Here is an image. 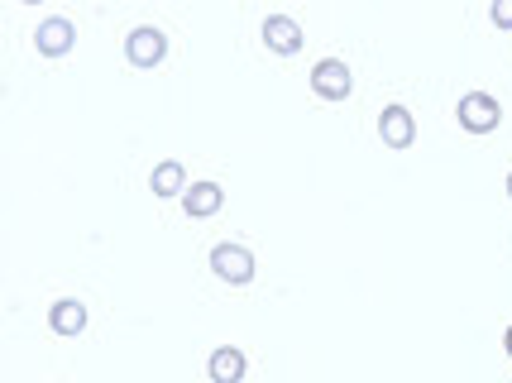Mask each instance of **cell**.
Masks as SVG:
<instances>
[{
	"label": "cell",
	"mask_w": 512,
	"mask_h": 383,
	"mask_svg": "<svg viewBox=\"0 0 512 383\" xmlns=\"http://www.w3.org/2000/svg\"><path fill=\"white\" fill-rule=\"evenodd\" d=\"M460 125H465L469 135H489V130H498V120H503V106H498V96H489V91H469V96H460Z\"/></svg>",
	"instance_id": "1"
},
{
	"label": "cell",
	"mask_w": 512,
	"mask_h": 383,
	"mask_svg": "<svg viewBox=\"0 0 512 383\" xmlns=\"http://www.w3.org/2000/svg\"><path fill=\"white\" fill-rule=\"evenodd\" d=\"M125 58H130L134 68H158L168 58V34L158 24H139L130 39H125Z\"/></svg>",
	"instance_id": "2"
},
{
	"label": "cell",
	"mask_w": 512,
	"mask_h": 383,
	"mask_svg": "<svg viewBox=\"0 0 512 383\" xmlns=\"http://www.w3.org/2000/svg\"><path fill=\"white\" fill-rule=\"evenodd\" d=\"M312 91L321 101H345V96L355 91V77H350V68H345L340 58H321L312 68Z\"/></svg>",
	"instance_id": "3"
},
{
	"label": "cell",
	"mask_w": 512,
	"mask_h": 383,
	"mask_svg": "<svg viewBox=\"0 0 512 383\" xmlns=\"http://www.w3.org/2000/svg\"><path fill=\"white\" fill-rule=\"evenodd\" d=\"M211 273L240 288V283L254 278V254H249L245 245H216L211 249Z\"/></svg>",
	"instance_id": "4"
},
{
	"label": "cell",
	"mask_w": 512,
	"mask_h": 383,
	"mask_svg": "<svg viewBox=\"0 0 512 383\" xmlns=\"http://www.w3.org/2000/svg\"><path fill=\"white\" fill-rule=\"evenodd\" d=\"M379 135H383L388 149H412V139H417V120H412L407 106H388V111L379 115Z\"/></svg>",
	"instance_id": "5"
},
{
	"label": "cell",
	"mask_w": 512,
	"mask_h": 383,
	"mask_svg": "<svg viewBox=\"0 0 512 383\" xmlns=\"http://www.w3.org/2000/svg\"><path fill=\"white\" fill-rule=\"evenodd\" d=\"M34 44H39V53H44V58H63V53H72V44H77V29H72V20L53 15V20L39 24Z\"/></svg>",
	"instance_id": "6"
},
{
	"label": "cell",
	"mask_w": 512,
	"mask_h": 383,
	"mask_svg": "<svg viewBox=\"0 0 512 383\" xmlns=\"http://www.w3.org/2000/svg\"><path fill=\"white\" fill-rule=\"evenodd\" d=\"M264 44L273 48V53L292 58V53L302 48V24L292 20V15H268L264 20Z\"/></svg>",
	"instance_id": "7"
},
{
	"label": "cell",
	"mask_w": 512,
	"mask_h": 383,
	"mask_svg": "<svg viewBox=\"0 0 512 383\" xmlns=\"http://www.w3.org/2000/svg\"><path fill=\"white\" fill-rule=\"evenodd\" d=\"M245 350H235V345H221L216 355H211V364H206V374H211V383H245Z\"/></svg>",
	"instance_id": "8"
},
{
	"label": "cell",
	"mask_w": 512,
	"mask_h": 383,
	"mask_svg": "<svg viewBox=\"0 0 512 383\" xmlns=\"http://www.w3.org/2000/svg\"><path fill=\"white\" fill-rule=\"evenodd\" d=\"M182 206H187L192 221H206V216H216V211L225 206V192L216 187V182H192L187 197H182Z\"/></svg>",
	"instance_id": "9"
},
{
	"label": "cell",
	"mask_w": 512,
	"mask_h": 383,
	"mask_svg": "<svg viewBox=\"0 0 512 383\" xmlns=\"http://www.w3.org/2000/svg\"><path fill=\"white\" fill-rule=\"evenodd\" d=\"M48 326H53L58 336H82V331H87V307H82L77 297H58L53 312H48Z\"/></svg>",
	"instance_id": "10"
},
{
	"label": "cell",
	"mask_w": 512,
	"mask_h": 383,
	"mask_svg": "<svg viewBox=\"0 0 512 383\" xmlns=\"http://www.w3.org/2000/svg\"><path fill=\"white\" fill-rule=\"evenodd\" d=\"M149 187H154V197H187V173H182L178 158H163L154 168V178H149Z\"/></svg>",
	"instance_id": "11"
},
{
	"label": "cell",
	"mask_w": 512,
	"mask_h": 383,
	"mask_svg": "<svg viewBox=\"0 0 512 383\" xmlns=\"http://www.w3.org/2000/svg\"><path fill=\"white\" fill-rule=\"evenodd\" d=\"M489 15H493V24H498V29H512V0H498Z\"/></svg>",
	"instance_id": "12"
},
{
	"label": "cell",
	"mask_w": 512,
	"mask_h": 383,
	"mask_svg": "<svg viewBox=\"0 0 512 383\" xmlns=\"http://www.w3.org/2000/svg\"><path fill=\"white\" fill-rule=\"evenodd\" d=\"M503 345H508V355H512V326H508V336H503Z\"/></svg>",
	"instance_id": "13"
},
{
	"label": "cell",
	"mask_w": 512,
	"mask_h": 383,
	"mask_svg": "<svg viewBox=\"0 0 512 383\" xmlns=\"http://www.w3.org/2000/svg\"><path fill=\"white\" fill-rule=\"evenodd\" d=\"M508 197H512V173H508Z\"/></svg>",
	"instance_id": "14"
}]
</instances>
